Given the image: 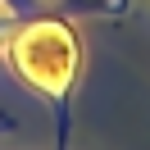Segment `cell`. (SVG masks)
I'll list each match as a JSON object with an SVG mask.
<instances>
[{"mask_svg":"<svg viewBox=\"0 0 150 150\" xmlns=\"http://www.w3.org/2000/svg\"><path fill=\"white\" fill-rule=\"evenodd\" d=\"M14 73L50 105L55 114V150H68V105H73L77 77H82V50L73 28H64L59 9H41L28 18L5 46Z\"/></svg>","mask_w":150,"mask_h":150,"instance_id":"cell-1","label":"cell"}]
</instances>
